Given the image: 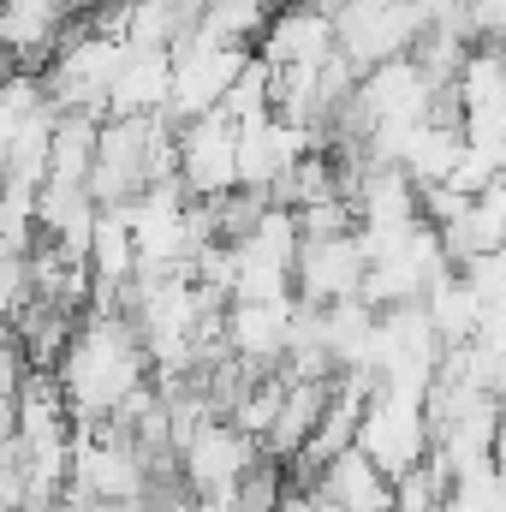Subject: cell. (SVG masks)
<instances>
[{
    "mask_svg": "<svg viewBox=\"0 0 506 512\" xmlns=\"http://www.w3.org/2000/svg\"><path fill=\"white\" fill-rule=\"evenodd\" d=\"M54 382H60V399H66V411H72L78 429L108 423L126 405V393H137V387L149 382V358H143V340H137L126 310H90V316H78V334L60 352Z\"/></svg>",
    "mask_w": 506,
    "mask_h": 512,
    "instance_id": "1",
    "label": "cell"
},
{
    "mask_svg": "<svg viewBox=\"0 0 506 512\" xmlns=\"http://www.w3.org/2000/svg\"><path fill=\"white\" fill-rule=\"evenodd\" d=\"M429 30L423 0H340L334 6V42L352 72H376L387 60H405Z\"/></svg>",
    "mask_w": 506,
    "mask_h": 512,
    "instance_id": "2",
    "label": "cell"
},
{
    "mask_svg": "<svg viewBox=\"0 0 506 512\" xmlns=\"http://www.w3.org/2000/svg\"><path fill=\"white\" fill-rule=\"evenodd\" d=\"M245 66H251L245 42H221L209 30L185 36L173 48V90H167V114L161 120L179 131V126H191V120H203V114H215L227 102V90L245 78Z\"/></svg>",
    "mask_w": 506,
    "mask_h": 512,
    "instance_id": "3",
    "label": "cell"
},
{
    "mask_svg": "<svg viewBox=\"0 0 506 512\" xmlns=\"http://www.w3.org/2000/svg\"><path fill=\"white\" fill-rule=\"evenodd\" d=\"M256 465H262V447H256L239 423H227V417L197 423L173 447V471H179V489L191 501H227Z\"/></svg>",
    "mask_w": 506,
    "mask_h": 512,
    "instance_id": "4",
    "label": "cell"
},
{
    "mask_svg": "<svg viewBox=\"0 0 506 512\" xmlns=\"http://www.w3.org/2000/svg\"><path fill=\"white\" fill-rule=\"evenodd\" d=\"M370 465H376L387 483H399L405 471H417L435 447V429H429V411L423 399L411 393H393V387H376L364 399V417H358V441H352Z\"/></svg>",
    "mask_w": 506,
    "mask_h": 512,
    "instance_id": "5",
    "label": "cell"
},
{
    "mask_svg": "<svg viewBox=\"0 0 506 512\" xmlns=\"http://www.w3.org/2000/svg\"><path fill=\"white\" fill-rule=\"evenodd\" d=\"M447 274V251H441V233L429 227V221H417V227H405L393 245H381L370 256V268H364V304L370 310H405V304H423V292L435 286Z\"/></svg>",
    "mask_w": 506,
    "mask_h": 512,
    "instance_id": "6",
    "label": "cell"
},
{
    "mask_svg": "<svg viewBox=\"0 0 506 512\" xmlns=\"http://www.w3.org/2000/svg\"><path fill=\"white\" fill-rule=\"evenodd\" d=\"M126 60V42L102 36V30H78L72 42L54 48L42 84H48V102L60 114H96L108 120V90H114V72Z\"/></svg>",
    "mask_w": 506,
    "mask_h": 512,
    "instance_id": "7",
    "label": "cell"
},
{
    "mask_svg": "<svg viewBox=\"0 0 506 512\" xmlns=\"http://www.w3.org/2000/svg\"><path fill=\"white\" fill-rule=\"evenodd\" d=\"M179 191L191 203H221L239 191V131L221 114L179 126Z\"/></svg>",
    "mask_w": 506,
    "mask_h": 512,
    "instance_id": "8",
    "label": "cell"
},
{
    "mask_svg": "<svg viewBox=\"0 0 506 512\" xmlns=\"http://www.w3.org/2000/svg\"><path fill=\"white\" fill-rule=\"evenodd\" d=\"M364 245L358 233H334V239H304L298 245V262H292V298L298 304H346L364 292Z\"/></svg>",
    "mask_w": 506,
    "mask_h": 512,
    "instance_id": "9",
    "label": "cell"
},
{
    "mask_svg": "<svg viewBox=\"0 0 506 512\" xmlns=\"http://www.w3.org/2000/svg\"><path fill=\"white\" fill-rule=\"evenodd\" d=\"M292 316L298 298H268V304H227L221 310V346L256 376H280L286 346H292Z\"/></svg>",
    "mask_w": 506,
    "mask_h": 512,
    "instance_id": "10",
    "label": "cell"
},
{
    "mask_svg": "<svg viewBox=\"0 0 506 512\" xmlns=\"http://www.w3.org/2000/svg\"><path fill=\"white\" fill-rule=\"evenodd\" d=\"M304 155H322L316 149V137L304 126H292V120H280V114H268V120H256V126L239 131V191H251V197H268Z\"/></svg>",
    "mask_w": 506,
    "mask_h": 512,
    "instance_id": "11",
    "label": "cell"
},
{
    "mask_svg": "<svg viewBox=\"0 0 506 512\" xmlns=\"http://www.w3.org/2000/svg\"><path fill=\"white\" fill-rule=\"evenodd\" d=\"M203 24V0H114L108 18H96L102 36L126 42V48H179L185 36H197Z\"/></svg>",
    "mask_w": 506,
    "mask_h": 512,
    "instance_id": "12",
    "label": "cell"
},
{
    "mask_svg": "<svg viewBox=\"0 0 506 512\" xmlns=\"http://www.w3.org/2000/svg\"><path fill=\"white\" fill-rule=\"evenodd\" d=\"M328 54H340L334 12H322L316 0H298L286 12H274L268 30H262V66H274V72H286V66H322Z\"/></svg>",
    "mask_w": 506,
    "mask_h": 512,
    "instance_id": "13",
    "label": "cell"
},
{
    "mask_svg": "<svg viewBox=\"0 0 506 512\" xmlns=\"http://www.w3.org/2000/svg\"><path fill=\"white\" fill-rule=\"evenodd\" d=\"M173 90V54L167 48H126L114 90H108V120H155L167 114Z\"/></svg>",
    "mask_w": 506,
    "mask_h": 512,
    "instance_id": "14",
    "label": "cell"
},
{
    "mask_svg": "<svg viewBox=\"0 0 506 512\" xmlns=\"http://www.w3.org/2000/svg\"><path fill=\"white\" fill-rule=\"evenodd\" d=\"M304 483H310L334 512H393V483L381 477L358 447L334 453V459H328L316 477H304Z\"/></svg>",
    "mask_w": 506,
    "mask_h": 512,
    "instance_id": "15",
    "label": "cell"
},
{
    "mask_svg": "<svg viewBox=\"0 0 506 512\" xmlns=\"http://www.w3.org/2000/svg\"><path fill=\"white\" fill-rule=\"evenodd\" d=\"M328 387L334 382H286L280 417H274V429L262 435V453H268L274 465H298V453L310 447V435H316V423H322V411H328Z\"/></svg>",
    "mask_w": 506,
    "mask_h": 512,
    "instance_id": "16",
    "label": "cell"
},
{
    "mask_svg": "<svg viewBox=\"0 0 506 512\" xmlns=\"http://www.w3.org/2000/svg\"><path fill=\"white\" fill-rule=\"evenodd\" d=\"M66 12H72V0H12V6H0V54L6 60L54 54Z\"/></svg>",
    "mask_w": 506,
    "mask_h": 512,
    "instance_id": "17",
    "label": "cell"
},
{
    "mask_svg": "<svg viewBox=\"0 0 506 512\" xmlns=\"http://www.w3.org/2000/svg\"><path fill=\"white\" fill-rule=\"evenodd\" d=\"M423 316H429V328H435V340L453 352V346H465V340H477L483 334V322H489V310L477 304V292L459 280V268H447L429 292H423Z\"/></svg>",
    "mask_w": 506,
    "mask_h": 512,
    "instance_id": "18",
    "label": "cell"
},
{
    "mask_svg": "<svg viewBox=\"0 0 506 512\" xmlns=\"http://www.w3.org/2000/svg\"><path fill=\"white\" fill-rule=\"evenodd\" d=\"M459 149H465V131L453 126V120H423L417 137H411V149H405V161H399V173H405V179H411V191L423 197V191L447 185V173H453Z\"/></svg>",
    "mask_w": 506,
    "mask_h": 512,
    "instance_id": "19",
    "label": "cell"
},
{
    "mask_svg": "<svg viewBox=\"0 0 506 512\" xmlns=\"http://www.w3.org/2000/svg\"><path fill=\"white\" fill-rule=\"evenodd\" d=\"M453 102H459V120L489 114L495 102H506V48H495V42H471L465 66L453 72Z\"/></svg>",
    "mask_w": 506,
    "mask_h": 512,
    "instance_id": "20",
    "label": "cell"
},
{
    "mask_svg": "<svg viewBox=\"0 0 506 512\" xmlns=\"http://www.w3.org/2000/svg\"><path fill=\"white\" fill-rule=\"evenodd\" d=\"M96 137H102V120H96V114H60V120H54V143H48V179H60V185H90Z\"/></svg>",
    "mask_w": 506,
    "mask_h": 512,
    "instance_id": "21",
    "label": "cell"
},
{
    "mask_svg": "<svg viewBox=\"0 0 506 512\" xmlns=\"http://www.w3.org/2000/svg\"><path fill=\"white\" fill-rule=\"evenodd\" d=\"M280 399H286V376H256V382L233 399L227 423H239L256 447H262V435H268V429H274V417H280Z\"/></svg>",
    "mask_w": 506,
    "mask_h": 512,
    "instance_id": "22",
    "label": "cell"
},
{
    "mask_svg": "<svg viewBox=\"0 0 506 512\" xmlns=\"http://www.w3.org/2000/svg\"><path fill=\"white\" fill-rule=\"evenodd\" d=\"M215 114H221L233 131H245V126H256V120H268V114H274V96H268V66H262V60H251V66H245V78L227 90V102H221Z\"/></svg>",
    "mask_w": 506,
    "mask_h": 512,
    "instance_id": "23",
    "label": "cell"
},
{
    "mask_svg": "<svg viewBox=\"0 0 506 512\" xmlns=\"http://www.w3.org/2000/svg\"><path fill=\"white\" fill-rule=\"evenodd\" d=\"M447 489H453V477H447L435 459H423L417 471H405V477L393 483V512H441Z\"/></svg>",
    "mask_w": 506,
    "mask_h": 512,
    "instance_id": "24",
    "label": "cell"
},
{
    "mask_svg": "<svg viewBox=\"0 0 506 512\" xmlns=\"http://www.w3.org/2000/svg\"><path fill=\"white\" fill-rule=\"evenodd\" d=\"M36 304V280H30V251L0 245V322L12 328L24 310Z\"/></svg>",
    "mask_w": 506,
    "mask_h": 512,
    "instance_id": "25",
    "label": "cell"
},
{
    "mask_svg": "<svg viewBox=\"0 0 506 512\" xmlns=\"http://www.w3.org/2000/svg\"><path fill=\"white\" fill-rule=\"evenodd\" d=\"M280 495H286L280 465H256L251 477L227 495V512H280Z\"/></svg>",
    "mask_w": 506,
    "mask_h": 512,
    "instance_id": "26",
    "label": "cell"
},
{
    "mask_svg": "<svg viewBox=\"0 0 506 512\" xmlns=\"http://www.w3.org/2000/svg\"><path fill=\"white\" fill-rule=\"evenodd\" d=\"M24 382H30V358H24V346L6 334V340H0V399H18Z\"/></svg>",
    "mask_w": 506,
    "mask_h": 512,
    "instance_id": "27",
    "label": "cell"
},
{
    "mask_svg": "<svg viewBox=\"0 0 506 512\" xmlns=\"http://www.w3.org/2000/svg\"><path fill=\"white\" fill-rule=\"evenodd\" d=\"M489 465H495V477L506 483V423H501V435H495V453H489Z\"/></svg>",
    "mask_w": 506,
    "mask_h": 512,
    "instance_id": "28",
    "label": "cell"
}]
</instances>
